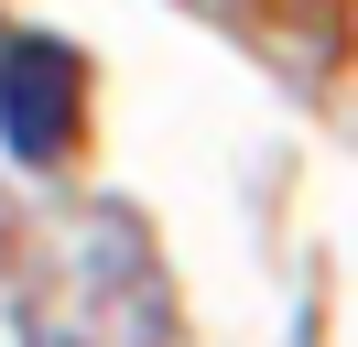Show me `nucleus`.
I'll return each mask as SVG.
<instances>
[{
  "label": "nucleus",
  "instance_id": "nucleus-1",
  "mask_svg": "<svg viewBox=\"0 0 358 347\" xmlns=\"http://www.w3.org/2000/svg\"><path fill=\"white\" fill-rule=\"evenodd\" d=\"M76 108H87V65H76L66 43H44V33L0 43V141H11V163H33V174L66 163Z\"/></svg>",
  "mask_w": 358,
  "mask_h": 347
}]
</instances>
